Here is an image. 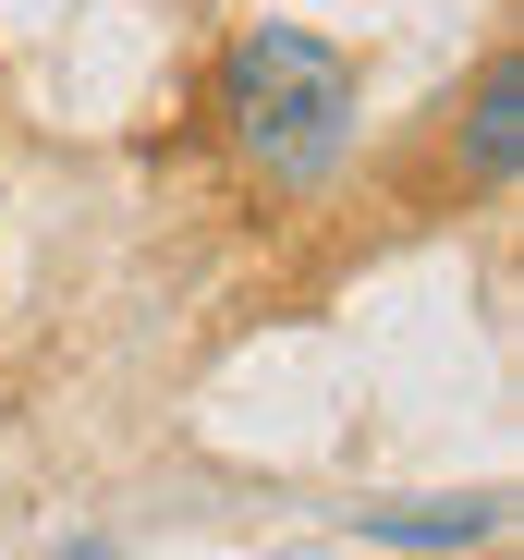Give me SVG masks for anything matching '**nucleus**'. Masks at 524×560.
Wrapping results in <instances>:
<instances>
[{
    "label": "nucleus",
    "instance_id": "f257e3e1",
    "mask_svg": "<svg viewBox=\"0 0 524 560\" xmlns=\"http://www.w3.org/2000/svg\"><path fill=\"white\" fill-rule=\"evenodd\" d=\"M208 110L232 135V159L269 183V196H317V183L341 171V147H354V110H366V85L354 61H341L329 37L305 25H244L208 73Z\"/></svg>",
    "mask_w": 524,
    "mask_h": 560
},
{
    "label": "nucleus",
    "instance_id": "f03ea898",
    "mask_svg": "<svg viewBox=\"0 0 524 560\" xmlns=\"http://www.w3.org/2000/svg\"><path fill=\"white\" fill-rule=\"evenodd\" d=\"M500 500H427V512H366V548H476Z\"/></svg>",
    "mask_w": 524,
    "mask_h": 560
},
{
    "label": "nucleus",
    "instance_id": "7ed1b4c3",
    "mask_svg": "<svg viewBox=\"0 0 524 560\" xmlns=\"http://www.w3.org/2000/svg\"><path fill=\"white\" fill-rule=\"evenodd\" d=\"M512 122H524V73L488 61L476 73V183H488V196H512Z\"/></svg>",
    "mask_w": 524,
    "mask_h": 560
},
{
    "label": "nucleus",
    "instance_id": "20e7f679",
    "mask_svg": "<svg viewBox=\"0 0 524 560\" xmlns=\"http://www.w3.org/2000/svg\"><path fill=\"white\" fill-rule=\"evenodd\" d=\"M61 560H110V548H98V536H85V548H61Z\"/></svg>",
    "mask_w": 524,
    "mask_h": 560
}]
</instances>
